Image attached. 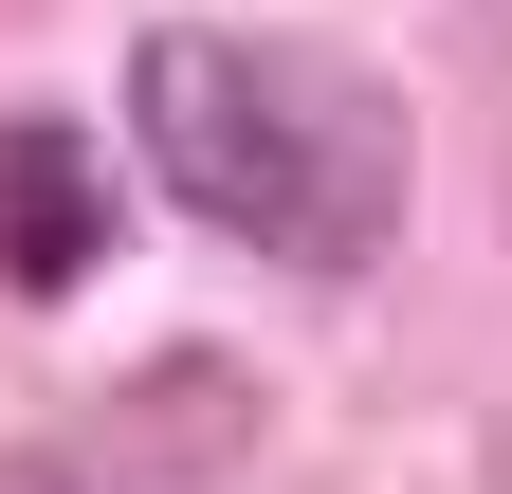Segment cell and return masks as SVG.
Listing matches in <instances>:
<instances>
[{"instance_id": "cell-3", "label": "cell", "mask_w": 512, "mask_h": 494, "mask_svg": "<svg viewBox=\"0 0 512 494\" xmlns=\"http://www.w3.org/2000/svg\"><path fill=\"white\" fill-rule=\"evenodd\" d=\"M494 494H512V421H494Z\"/></svg>"}, {"instance_id": "cell-1", "label": "cell", "mask_w": 512, "mask_h": 494, "mask_svg": "<svg viewBox=\"0 0 512 494\" xmlns=\"http://www.w3.org/2000/svg\"><path fill=\"white\" fill-rule=\"evenodd\" d=\"M128 129L147 165L202 202L238 257L275 275H366L403 238V183H421V129L403 92L330 37H238V19H183L128 55Z\"/></svg>"}, {"instance_id": "cell-2", "label": "cell", "mask_w": 512, "mask_h": 494, "mask_svg": "<svg viewBox=\"0 0 512 494\" xmlns=\"http://www.w3.org/2000/svg\"><path fill=\"white\" fill-rule=\"evenodd\" d=\"M110 275V183L74 129H37V110H0V293L19 312H55V293Z\"/></svg>"}]
</instances>
